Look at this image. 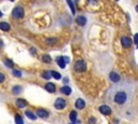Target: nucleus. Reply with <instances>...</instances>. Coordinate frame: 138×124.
I'll use <instances>...</instances> for the list:
<instances>
[{
    "instance_id": "nucleus-1",
    "label": "nucleus",
    "mask_w": 138,
    "mask_h": 124,
    "mask_svg": "<svg viewBox=\"0 0 138 124\" xmlns=\"http://www.w3.org/2000/svg\"><path fill=\"white\" fill-rule=\"evenodd\" d=\"M135 88L130 82H119L107 92V100L123 117L131 118L133 113Z\"/></svg>"
},
{
    "instance_id": "nucleus-2",
    "label": "nucleus",
    "mask_w": 138,
    "mask_h": 124,
    "mask_svg": "<svg viewBox=\"0 0 138 124\" xmlns=\"http://www.w3.org/2000/svg\"><path fill=\"white\" fill-rule=\"evenodd\" d=\"M87 68V65H86V62L81 60V61H78L77 63L75 64V70L78 72H83L85 71Z\"/></svg>"
},
{
    "instance_id": "nucleus-3",
    "label": "nucleus",
    "mask_w": 138,
    "mask_h": 124,
    "mask_svg": "<svg viewBox=\"0 0 138 124\" xmlns=\"http://www.w3.org/2000/svg\"><path fill=\"white\" fill-rule=\"evenodd\" d=\"M24 9L23 7H15L12 11V16L14 19H23L24 17Z\"/></svg>"
},
{
    "instance_id": "nucleus-4",
    "label": "nucleus",
    "mask_w": 138,
    "mask_h": 124,
    "mask_svg": "<svg viewBox=\"0 0 138 124\" xmlns=\"http://www.w3.org/2000/svg\"><path fill=\"white\" fill-rule=\"evenodd\" d=\"M121 43H122L123 48L128 49V48H131V46H132V44H133V41H132V39H131L130 37L124 36V37L121 38Z\"/></svg>"
},
{
    "instance_id": "nucleus-5",
    "label": "nucleus",
    "mask_w": 138,
    "mask_h": 124,
    "mask_svg": "<svg viewBox=\"0 0 138 124\" xmlns=\"http://www.w3.org/2000/svg\"><path fill=\"white\" fill-rule=\"evenodd\" d=\"M54 107L57 109V110H61L66 107V100L63 98H57L54 103Z\"/></svg>"
},
{
    "instance_id": "nucleus-6",
    "label": "nucleus",
    "mask_w": 138,
    "mask_h": 124,
    "mask_svg": "<svg viewBox=\"0 0 138 124\" xmlns=\"http://www.w3.org/2000/svg\"><path fill=\"white\" fill-rule=\"evenodd\" d=\"M109 78H110V81L114 82V83H119V81L121 80V76L117 71H111L109 75Z\"/></svg>"
},
{
    "instance_id": "nucleus-7",
    "label": "nucleus",
    "mask_w": 138,
    "mask_h": 124,
    "mask_svg": "<svg viewBox=\"0 0 138 124\" xmlns=\"http://www.w3.org/2000/svg\"><path fill=\"white\" fill-rule=\"evenodd\" d=\"M99 111H100L102 114H105V116H109V114H111V112H112L111 108L108 105H102V106H100V107H99Z\"/></svg>"
},
{
    "instance_id": "nucleus-8",
    "label": "nucleus",
    "mask_w": 138,
    "mask_h": 124,
    "mask_svg": "<svg viewBox=\"0 0 138 124\" xmlns=\"http://www.w3.org/2000/svg\"><path fill=\"white\" fill-rule=\"evenodd\" d=\"M37 117L41 118V119H48L49 112L46 110H44V109H38L37 110Z\"/></svg>"
},
{
    "instance_id": "nucleus-9",
    "label": "nucleus",
    "mask_w": 138,
    "mask_h": 124,
    "mask_svg": "<svg viewBox=\"0 0 138 124\" xmlns=\"http://www.w3.org/2000/svg\"><path fill=\"white\" fill-rule=\"evenodd\" d=\"M44 88H45L46 91H48L49 93H54L55 90H56V87H55V84H54V83H51V82L46 83L45 86H44Z\"/></svg>"
},
{
    "instance_id": "nucleus-10",
    "label": "nucleus",
    "mask_w": 138,
    "mask_h": 124,
    "mask_svg": "<svg viewBox=\"0 0 138 124\" xmlns=\"http://www.w3.org/2000/svg\"><path fill=\"white\" fill-rule=\"evenodd\" d=\"M76 22H77V24L79 26H84L86 24V17L80 15V16H78L77 19H76Z\"/></svg>"
},
{
    "instance_id": "nucleus-11",
    "label": "nucleus",
    "mask_w": 138,
    "mask_h": 124,
    "mask_svg": "<svg viewBox=\"0 0 138 124\" xmlns=\"http://www.w3.org/2000/svg\"><path fill=\"white\" fill-rule=\"evenodd\" d=\"M76 108H78V109H83L84 107H85V102H84L83 99H81V98H79L76 100Z\"/></svg>"
},
{
    "instance_id": "nucleus-12",
    "label": "nucleus",
    "mask_w": 138,
    "mask_h": 124,
    "mask_svg": "<svg viewBox=\"0 0 138 124\" xmlns=\"http://www.w3.org/2000/svg\"><path fill=\"white\" fill-rule=\"evenodd\" d=\"M0 29L3 31H9L11 29V26H10V24H8L5 22H1L0 23Z\"/></svg>"
},
{
    "instance_id": "nucleus-13",
    "label": "nucleus",
    "mask_w": 138,
    "mask_h": 124,
    "mask_svg": "<svg viewBox=\"0 0 138 124\" xmlns=\"http://www.w3.org/2000/svg\"><path fill=\"white\" fill-rule=\"evenodd\" d=\"M16 105H17V107H20V108H24L27 106V102L23 98H19L16 100Z\"/></svg>"
},
{
    "instance_id": "nucleus-14",
    "label": "nucleus",
    "mask_w": 138,
    "mask_h": 124,
    "mask_svg": "<svg viewBox=\"0 0 138 124\" xmlns=\"http://www.w3.org/2000/svg\"><path fill=\"white\" fill-rule=\"evenodd\" d=\"M60 93L65 94V95H70V93H71V88H70L69 85H65V86H63L60 88Z\"/></svg>"
},
{
    "instance_id": "nucleus-15",
    "label": "nucleus",
    "mask_w": 138,
    "mask_h": 124,
    "mask_svg": "<svg viewBox=\"0 0 138 124\" xmlns=\"http://www.w3.org/2000/svg\"><path fill=\"white\" fill-rule=\"evenodd\" d=\"M57 64H58V66H59L60 68H65L66 67V62H65V60H64V56L57 58Z\"/></svg>"
},
{
    "instance_id": "nucleus-16",
    "label": "nucleus",
    "mask_w": 138,
    "mask_h": 124,
    "mask_svg": "<svg viewBox=\"0 0 138 124\" xmlns=\"http://www.w3.org/2000/svg\"><path fill=\"white\" fill-rule=\"evenodd\" d=\"M25 114H26V117L29 118L30 120H36L37 119V114H35L33 111H30V110H27L25 112Z\"/></svg>"
},
{
    "instance_id": "nucleus-17",
    "label": "nucleus",
    "mask_w": 138,
    "mask_h": 124,
    "mask_svg": "<svg viewBox=\"0 0 138 124\" xmlns=\"http://www.w3.org/2000/svg\"><path fill=\"white\" fill-rule=\"evenodd\" d=\"M22 86L20 85H15V86L13 87V90H12V92H13V94L14 95H19V94H20L22 93Z\"/></svg>"
},
{
    "instance_id": "nucleus-18",
    "label": "nucleus",
    "mask_w": 138,
    "mask_h": 124,
    "mask_svg": "<svg viewBox=\"0 0 138 124\" xmlns=\"http://www.w3.org/2000/svg\"><path fill=\"white\" fill-rule=\"evenodd\" d=\"M69 118H70V121H72V122L75 123L76 120H77V112H76V111H71V112H70Z\"/></svg>"
},
{
    "instance_id": "nucleus-19",
    "label": "nucleus",
    "mask_w": 138,
    "mask_h": 124,
    "mask_svg": "<svg viewBox=\"0 0 138 124\" xmlns=\"http://www.w3.org/2000/svg\"><path fill=\"white\" fill-rule=\"evenodd\" d=\"M51 75H52L53 78L56 79V80H59V79H61L60 73H58V72H56V71H52V72H51Z\"/></svg>"
},
{
    "instance_id": "nucleus-20",
    "label": "nucleus",
    "mask_w": 138,
    "mask_h": 124,
    "mask_svg": "<svg viewBox=\"0 0 138 124\" xmlns=\"http://www.w3.org/2000/svg\"><path fill=\"white\" fill-rule=\"evenodd\" d=\"M42 61L44 62V63H46V64H49V63H51V56L50 55H43L42 56Z\"/></svg>"
},
{
    "instance_id": "nucleus-21",
    "label": "nucleus",
    "mask_w": 138,
    "mask_h": 124,
    "mask_svg": "<svg viewBox=\"0 0 138 124\" xmlns=\"http://www.w3.org/2000/svg\"><path fill=\"white\" fill-rule=\"evenodd\" d=\"M67 3H68V5L70 7V9H71V12H72V14H76V9H75V5H73L72 1H70V0H68V1H67Z\"/></svg>"
},
{
    "instance_id": "nucleus-22",
    "label": "nucleus",
    "mask_w": 138,
    "mask_h": 124,
    "mask_svg": "<svg viewBox=\"0 0 138 124\" xmlns=\"http://www.w3.org/2000/svg\"><path fill=\"white\" fill-rule=\"evenodd\" d=\"M15 123L16 124H24V121H23V119L20 116H16L15 117Z\"/></svg>"
},
{
    "instance_id": "nucleus-23",
    "label": "nucleus",
    "mask_w": 138,
    "mask_h": 124,
    "mask_svg": "<svg viewBox=\"0 0 138 124\" xmlns=\"http://www.w3.org/2000/svg\"><path fill=\"white\" fill-rule=\"evenodd\" d=\"M5 65H7V67H10V68H12V67L14 66V64H13V62L11 61V60H5Z\"/></svg>"
},
{
    "instance_id": "nucleus-24",
    "label": "nucleus",
    "mask_w": 138,
    "mask_h": 124,
    "mask_svg": "<svg viewBox=\"0 0 138 124\" xmlns=\"http://www.w3.org/2000/svg\"><path fill=\"white\" fill-rule=\"evenodd\" d=\"M42 77H43V79H46V80H49V79L52 77V75H51V72H43L42 73Z\"/></svg>"
},
{
    "instance_id": "nucleus-25",
    "label": "nucleus",
    "mask_w": 138,
    "mask_h": 124,
    "mask_svg": "<svg viewBox=\"0 0 138 124\" xmlns=\"http://www.w3.org/2000/svg\"><path fill=\"white\" fill-rule=\"evenodd\" d=\"M13 75L15 77H22V72L19 71V70H13Z\"/></svg>"
},
{
    "instance_id": "nucleus-26",
    "label": "nucleus",
    "mask_w": 138,
    "mask_h": 124,
    "mask_svg": "<svg viewBox=\"0 0 138 124\" xmlns=\"http://www.w3.org/2000/svg\"><path fill=\"white\" fill-rule=\"evenodd\" d=\"M4 79H5L4 75H3L2 72H0V83H1V82H3V81H4Z\"/></svg>"
},
{
    "instance_id": "nucleus-27",
    "label": "nucleus",
    "mask_w": 138,
    "mask_h": 124,
    "mask_svg": "<svg viewBox=\"0 0 138 124\" xmlns=\"http://www.w3.org/2000/svg\"><path fill=\"white\" fill-rule=\"evenodd\" d=\"M96 123V119L95 118H91L89 120V124H95Z\"/></svg>"
},
{
    "instance_id": "nucleus-28",
    "label": "nucleus",
    "mask_w": 138,
    "mask_h": 124,
    "mask_svg": "<svg viewBox=\"0 0 138 124\" xmlns=\"http://www.w3.org/2000/svg\"><path fill=\"white\" fill-rule=\"evenodd\" d=\"M46 42H48L49 44H54L53 42H56V39H48L46 40Z\"/></svg>"
},
{
    "instance_id": "nucleus-29",
    "label": "nucleus",
    "mask_w": 138,
    "mask_h": 124,
    "mask_svg": "<svg viewBox=\"0 0 138 124\" xmlns=\"http://www.w3.org/2000/svg\"><path fill=\"white\" fill-rule=\"evenodd\" d=\"M134 43L138 45V34H136L135 35V37H134Z\"/></svg>"
},
{
    "instance_id": "nucleus-30",
    "label": "nucleus",
    "mask_w": 138,
    "mask_h": 124,
    "mask_svg": "<svg viewBox=\"0 0 138 124\" xmlns=\"http://www.w3.org/2000/svg\"><path fill=\"white\" fill-rule=\"evenodd\" d=\"M64 60H65L66 64H67V63H69V62H70V61H69V57H67V56H64Z\"/></svg>"
},
{
    "instance_id": "nucleus-31",
    "label": "nucleus",
    "mask_w": 138,
    "mask_h": 124,
    "mask_svg": "<svg viewBox=\"0 0 138 124\" xmlns=\"http://www.w3.org/2000/svg\"><path fill=\"white\" fill-rule=\"evenodd\" d=\"M30 51L33 54H36V49H30Z\"/></svg>"
},
{
    "instance_id": "nucleus-32",
    "label": "nucleus",
    "mask_w": 138,
    "mask_h": 124,
    "mask_svg": "<svg viewBox=\"0 0 138 124\" xmlns=\"http://www.w3.org/2000/svg\"><path fill=\"white\" fill-rule=\"evenodd\" d=\"M136 12H137V13H138V4H137V5H136Z\"/></svg>"
},
{
    "instance_id": "nucleus-33",
    "label": "nucleus",
    "mask_w": 138,
    "mask_h": 124,
    "mask_svg": "<svg viewBox=\"0 0 138 124\" xmlns=\"http://www.w3.org/2000/svg\"><path fill=\"white\" fill-rule=\"evenodd\" d=\"M0 46H2V41L0 40Z\"/></svg>"
},
{
    "instance_id": "nucleus-34",
    "label": "nucleus",
    "mask_w": 138,
    "mask_h": 124,
    "mask_svg": "<svg viewBox=\"0 0 138 124\" xmlns=\"http://www.w3.org/2000/svg\"><path fill=\"white\" fill-rule=\"evenodd\" d=\"M2 16V13H1V11H0V17H1Z\"/></svg>"
},
{
    "instance_id": "nucleus-35",
    "label": "nucleus",
    "mask_w": 138,
    "mask_h": 124,
    "mask_svg": "<svg viewBox=\"0 0 138 124\" xmlns=\"http://www.w3.org/2000/svg\"><path fill=\"white\" fill-rule=\"evenodd\" d=\"M137 49H138V45H137Z\"/></svg>"
}]
</instances>
